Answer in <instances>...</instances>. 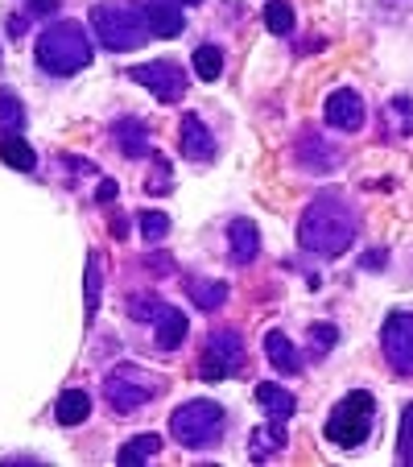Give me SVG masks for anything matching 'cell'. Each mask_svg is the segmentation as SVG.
<instances>
[{
	"label": "cell",
	"instance_id": "obj_1",
	"mask_svg": "<svg viewBox=\"0 0 413 467\" xmlns=\"http://www.w3.org/2000/svg\"><path fill=\"white\" fill-rule=\"evenodd\" d=\"M298 244L315 256H339L356 244V215L339 194H318L298 220Z\"/></svg>",
	"mask_w": 413,
	"mask_h": 467
},
{
	"label": "cell",
	"instance_id": "obj_2",
	"mask_svg": "<svg viewBox=\"0 0 413 467\" xmlns=\"http://www.w3.org/2000/svg\"><path fill=\"white\" fill-rule=\"evenodd\" d=\"M91 62V37L79 21H54L37 37V67L46 75H75Z\"/></svg>",
	"mask_w": 413,
	"mask_h": 467
},
{
	"label": "cell",
	"instance_id": "obj_3",
	"mask_svg": "<svg viewBox=\"0 0 413 467\" xmlns=\"http://www.w3.org/2000/svg\"><path fill=\"white\" fill-rule=\"evenodd\" d=\"M91 29L99 34V42L108 50L124 54L137 50V46L150 42V21H145V9H132V5H120V0H104L91 9Z\"/></svg>",
	"mask_w": 413,
	"mask_h": 467
},
{
	"label": "cell",
	"instance_id": "obj_4",
	"mask_svg": "<svg viewBox=\"0 0 413 467\" xmlns=\"http://www.w3.org/2000/svg\"><path fill=\"white\" fill-rule=\"evenodd\" d=\"M223 422H228V414H223L220 401L199 397V401H186L170 414V434L186 451H207L223 439Z\"/></svg>",
	"mask_w": 413,
	"mask_h": 467
},
{
	"label": "cell",
	"instance_id": "obj_5",
	"mask_svg": "<svg viewBox=\"0 0 413 467\" xmlns=\"http://www.w3.org/2000/svg\"><path fill=\"white\" fill-rule=\"evenodd\" d=\"M372 418H377V397L364 393V389H356V393H347L339 406L331 410L323 434H326V442H335V447L356 451L364 439H368Z\"/></svg>",
	"mask_w": 413,
	"mask_h": 467
},
{
	"label": "cell",
	"instance_id": "obj_6",
	"mask_svg": "<svg viewBox=\"0 0 413 467\" xmlns=\"http://www.w3.org/2000/svg\"><path fill=\"white\" fill-rule=\"evenodd\" d=\"M161 393V380L153 372L137 368V364H120V368L108 372L104 380V397L116 414H132V410H145L153 397Z\"/></svg>",
	"mask_w": 413,
	"mask_h": 467
},
{
	"label": "cell",
	"instance_id": "obj_7",
	"mask_svg": "<svg viewBox=\"0 0 413 467\" xmlns=\"http://www.w3.org/2000/svg\"><path fill=\"white\" fill-rule=\"evenodd\" d=\"M240 368H244V339H240V331H232V327L212 331L207 352H202V360H199V377L202 380H228V377H236Z\"/></svg>",
	"mask_w": 413,
	"mask_h": 467
},
{
	"label": "cell",
	"instance_id": "obj_8",
	"mask_svg": "<svg viewBox=\"0 0 413 467\" xmlns=\"http://www.w3.org/2000/svg\"><path fill=\"white\" fill-rule=\"evenodd\" d=\"M380 348H385V360L393 372L413 377V315L409 310H393L380 327Z\"/></svg>",
	"mask_w": 413,
	"mask_h": 467
},
{
	"label": "cell",
	"instance_id": "obj_9",
	"mask_svg": "<svg viewBox=\"0 0 413 467\" xmlns=\"http://www.w3.org/2000/svg\"><path fill=\"white\" fill-rule=\"evenodd\" d=\"M132 83L153 91V99L161 104H178L186 96V71L178 62H145V67H132Z\"/></svg>",
	"mask_w": 413,
	"mask_h": 467
},
{
	"label": "cell",
	"instance_id": "obj_10",
	"mask_svg": "<svg viewBox=\"0 0 413 467\" xmlns=\"http://www.w3.org/2000/svg\"><path fill=\"white\" fill-rule=\"evenodd\" d=\"M323 116H326V124H331V129L356 132L364 124V99L356 96L352 88H335L331 96H326V104H323Z\"/></svg>",
	"mask_w": 413,
	"mask_h": 467
},
{
	"label": "cell",
	"instance_id": "obj_11",
	"mask_svg": "<svg viewBox=\"0 0 413 467\" xmlns=\"http://www.w3.org/2000/svg\"><path fill=\"white\" fill-rule=\"evenodd\" d=\"M112 141L124 158H150L153 145H150V129H145L137 116H124V120L112 124Z\"/></svg>",
	"mask_w": 413,
	"mask_h": 467
},
{
	"label": "cell",
	"instance_id": "obj_12",
	"mask_svg": "<svg viewBox=\"0 0 413 467\" xmlns=\"http://www.w3.org/2000/svg\"><path fill=\"white\" fill-rule=\"evenodd\" d=\"M153 327H158V348H161V352H178V348L186 344V331H191L186 315L178 306H170V302H161V306H158Z\"/></svg>",
	"mask_w": 413,
	"mask_h": 467
},
{
	"label": "cell",
	"instance_id": "obj_13",
	"mask_svg": "<svg viewBox=\"0 0 413 467\" xmlns=\"http://www.w3.org/2000/svg\"><path fill=\"white\" fill-rule=\"evenodd\" d=\"M335 161H339V153H335L315 129H306L298 137V166H306L310 174H326V170H335Z\"/></svg>",
	"mask_w": 413,
	"mask_h": 467
},
{
	"label": "cell",
	"instance_id": "obj_14",
	"mask_svg": "<svg viewBox=\"0 0 413 467\" xmlns=\"http://www.w3.org/2000/svg\"><path fill=\"white\" fill-rule=\"evenodd\" d=\"M182 153L191 161H212L215 158V137L207 132V124H202L194 112L182 116Z\"/></svg>",
	"mask_w": 413,
	"mask_h": 467
},
{
	"label": "cell",
	"instance_id": "obj_15",
	"mask_svg": "<svg viewBox=\"0 0 413 467\" xmlns=\"http://www.w3.org/2000/svg\"><path fill=\"white\" fill-rule=\"evenodd\" d=\"M228 248H232V265H253L261 253V232L253 220H232L228 228Z\"/></svg>",
	"mask_w": 413,
	"mask_h": 467
},
{
	"label": "cell",
	"instance_id": "obj_16",
	"mask_svg": "<svg viewBox=\"0 0 413 467\" xmlns=\"http://www.w3.org/2000/svg\"><path fill=\"white\" fill-rule=\"evenodd\" d=\"M145 21H150V34L153 37H178L186 29V17L178 5H170V0H150L145 5Z\"/></svg>",
	"mask_w": 413,
	"mask_h": 467
},
{
	"label": "cell",
	"instance_id": "obj_17",
	"mask_svg": "<svg viewBox=\"0 0 413 467\" xmlns=\"http://www.w3.org/2000/svg\"><path fill=\"white\" fill-rule=\"evenodd\" d=\"M256 406H261L264 414L273 418V422H285V418H290L294 410H298V401H294L290 389L269 385V380H264V385H256Z\"/></svg>",
	"mask_w": 413,
	"mask_h": 467
},
{
	"label": "cell",
	"instance_id": "obj_18",
	"mask_svg": "<svg viewBox=\"0 0 413 467\" xmlns=\"http://www.w3.org/2000/svg\"><path fill=\"white\" fill-rule=\"evenodd\" d=\"M264 356H269V364L277 372H285V377L302 368V356H298V348L290 344L285 331H269V336H264Z\"/></svg>",
	"mask_w": 413,
	"mask_h": 467
},
{
	"label": "cell",
	"instance_id": "obj_19",
	"mask_svg": "<svg viewBox=\"0 0 413 467\" xmlns=\"http://www.w3.org/2000/svg\"><path fill=\"white\" fill-rule=\"evenodd\" d=\"M0 161L13 166V170H21V174H29V170L37 166V153L21 132H5V137H0Z\"/></svg>",
	"mask_w": 413,
	"mask_h": 467
},
{
	"label": "cell",
	"instance_id": "obj_20",
	"mask_svg": "<svg viewBox=\"0 0 413 467\" xmlns=\"http://www.w3.org/2000/svg\"><path fill=\"white\" fill-rule=\"evenodd\" d=\"M88 414H91V397L83 393V389H67V393L58 397V406H54V418H58L62 426L88 422Z\"/></svg>",
	"mask_w": 413,
	"mask_h": 467
},
{
	"label": "cell",
	"instance_id": "obj_21",
	"mask_svg": "<svg viewBox=\"0 0 413 467\" xmlns=\"http://www.w3.org/2000/svg\"><path fill=\"white\" fill-rule=\"evenodd\" d=\"M158 451H161V434H137V439H129L120 447L116 463H120V467H141V463H150Z\"/></svg>",
	"mask_w": 413,
	"mask_h": 467
},
{
	"label": "cell",
	"instance_id": "obj_22",
	"mask_svg": "<svg viewBox=\"0 0 413 467\" xmlns=\"http://www.w3.org/2000/svg\"><path fill=\"white\" fill-rule=\"evenodd\" d=\"M282 447H285V431H282V422H273L269 431H256L253 439H248V459H253V463H269Z\"/></svg>",
	"mask_w": 413,
	"mask_h": 467
},
{
	"label": "cell",
	"instance_id": "obj_23",
	"mask_svg": "<svg viewBox=\"0 0 413 467\" xmlns=\"http://www.w3.org/2000/svg\"><path fill=\"white\" fill-rule=\"evenodd\" d=\"M191 62H194V75H199L202 83H215L223 75V50L220 46H199V50L191 54Z\"/></svg>",
	"mask_w": 413,
	"mask_h": 467
},
{
	"label": "cell",
	"instance_id": "obj_24",
	"mask_svg": "<svg viewBox=\"0 0 413 467\" xmlns=\"http://www.w3.org/2000/svg\"><path fill=\"white\" fill-rule=\"evenodd\" d=\"M26 129V108H21L17 91H0V132H21Z\"/></svg>",
	"mask_w": 413,
	"mask_h": 467
},
{
	"label": "cell",
	"instance_id": "obj_25",
	"mask_svg": "<svg viewBox=\"0 0 413 467\" xmlns=\"http://www.w3.org/2000/svg\"><path fill=\"white\" fill-rule=\"evenodd\" d=\"M264 29H269V34H290L294 29V5L290 0H269V5H264Z\"/></svg>",
	"mask_w": 413,
	"mask_h": 467
},
{
	"label": "cell",
	"instance_id": "obj_26",
	"mask_svg": "<svg viewBox=\"0 0 413 467\" xmlns=\"http://www.w3.org/2000/svg\"><path fill=\"white\" fill-rule=\"evenodd\" d=\"M191 298L199 310H220L228 298V285L223 282H191Z\"/></svg>",
	"mask_w": 413,
	"mask_h": 467
},
{
	"label": "cell",
	"instance_id": "obj_27",
	"mask_svg": "<svg viewBox=\"0 0 413 467\" xmlns=\"http://www.w3.org/2000/svg\"><path fill=\"white\" fill-rule=\"evenodd\" d=\"M137 228H141V236L150 240V244H158V240H166L170 220L161 212H141V215H137Z\"/></svg>",
	"mask_w": 413,
	"mask_h": 467
},
{
	"label": "cell",
	"instance_id": "obj_28",
	"mask_svg": "<svg viewBox=\"0 0 413 467\" xmlns=\"http://www.w3.org/2000/svg\"><path fill=\"white\" fill-rule=\"evenodd\" d=\"M397 455H401V463H413V406H405V414H401V434H397Z\"/></svg>",
	"mask_w": 413,
	"mask_h": 467
},
{
	"label": "cell",
	"instance_id": "obj_29",
	"mask_svg": "<svg viewBox=\"0 0 413 467\" xmlns=\"http://www.w3.org/2000/svg\"><path fill=\"white\" fill-rule=\"evenodd\" d=\"M99 310V256H88V318H96Z\"/></svg>",
	"mask_w": 413,
	"mask_h": 467
},
{
	"label": "cell",
	"instance_id": "obj_30",
	"mask_svg": "<svg viewBox=\"0 0 413 467\" xmlns=\"http://www.w3.org/2000/svg\"><path fill=\"white\" fill-rule=\"evenodd\" d=\"M310 339H315V352L323 356L326 348L339 344V331H335V323H315V327H310Z\"/></svg>",
	"mask_w": 413,
	"mask_h": 467
},
{
	"label": "cell",
	"instance_id": "obj_31",
	"mask_svg": "<svg viewBox=\"0 0 413 467\" xmlns=\"http://www.w3.org/2000/svg\"><path fill=\"white\" fill-rule=\"evenodd\" d=\"M96 194H99V203H108V199H112V194H116V182H112V178H104Z\"/></svg>",
	"mask_w": 413,
	"mask_h": 467
},
{
	"label": "cell",
	"instance_id": "obj_32",
	"mask_svg": "<svg viewBox=\"0 0 413 467\" xmlns=\"http://www.w3.org/2000/svg\"><path fill=\"white\" fill-rule=\"evenodd\" d=\"M54 5H58V0H29V9H34V13H50Z\"/></svg>",
	"mask_w": 413,
	"mask_h": 467
},
{
	"label": "cell",
	"instance_id": "obj_33",
	"mask_svg": "<svg viewBox=\"0 0 413 467\" xmlns=\"http://www.w3.org/2000/svg\"><path fill=\"white\" fill-rule=\"evenodd\" d=\"M178 5H202V0H178Z\"/></svg>",
	"mask_w": 413,
	"mask_h": 467
}]
</instances>
